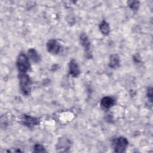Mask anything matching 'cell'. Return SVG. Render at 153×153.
I'll list each match as a JSON object with an SVG mask.
<instances>
[{
    "label": "cell",
    "mask_w": 153,
    "mask_h": 153,
    "mask_svg": "<svg viewBox=\"0 0 153 153\" xmlns=\"http://www.w3.org/2000/svg\"><path fill=\"white\" fill-rule=\"evenodd\" d=\"M17 67L20 73H26L30 68V64L26 55L21 53L19 55L17 59Z\"/></svg>",
    "instance_id": "cell-2"
},
{
    "label": "cell",
    "mask_w": 153,
    "mask_h": 153,
    "mask_svg": "<svg viewBox=\"0 0 153 153\" xmlns=\"http://www.w3.org/2000/svg\"><path fill=\"white\" fill-rule=\"evenodd\" d=\"M71 146V142L66 138L62 137L59 139L57 143L56 149L58 151H65L69 148Z\"/></svg>",
    "instance_id": "cell-7"
},
{
    "label": "cell",
    "mask_w": 153,
    "mask_h": 153,
    "mask_svg": "<svg viewBox=\"0 0 153 153\" xmlns=\"http://www.w3.org/2000/svg\"><path fill=\"white\" fill-rule=\"evenodd\" d=\"M47 51L53 54H57L59 53L60 46L59 43L55 39H50L47 43Z\"/></svg>",
    "instance_id": "cell-5"
},
{
    "label": "cell",
    "mask_w": 153,
    "mask_h": 153,
    "mask_svg": "<svg viewBox=\"0 0 153 153\" xmlns=\"http://www.w3.org/2000/svg\"><path fill=\"white\" fill-rule=\"evenodd\" d=\"M120 65V59L117 54H112L109 57V66L111 68L115 69Z\"/></svg>",
    "instance_id": "cell-10"
},
{
    "label": "cell",
    "mask_w": 153,
    "mask_h": 153,
    "mask_svg": "<svg viewBox=\"0 0 153 153\" xmlns=\"http://www.w3.org/2000/svg\"><path fill=\"white\" fill-rule=\"evenodd\" d=\"M114 151L116 152H123L125 151L127 145L128 140L126 137H120L113 140Z\"/></svg>",
    "instance_id": "cell-3"
},
{
    "label": "cell",
    "mask_w": 153,
    "mask_h": 153,
    "mask_svg": "<svg viewBox=\"0 0 153 153\" xmlns=\"http://www.w3.org/2000/svg\"><path fill=\"white\" fill-rule=\"evenodd\" d=\"M80 42L82 45L84 47L85 53H87V56L89 57H91V53H90V42L88 40V38L87 36L84 33H82L80 35Z\"/></svg>",
    "instance_id": "cell-6"
},
{
    "label": "cell",
    "mask_w": 153,
    "mask_h": 153,
    "mask_svg": "<svg viewBox=\"0 0 153 153\" xmlns=\"http://www.w3.org/2000/svg\"><path fill=\"white\" fill-rule=\"evenodd\" d=\"M115 103V100L111 97H104L100 100V105L104 108H109L114 106Z\"/></svg>",
    "instance_id": "cell-9"
},
{
    "label": "cell",
    "mask_w": 153,
    "mask_h": 153,
    "mask_svg": "<svg viewBox=\"0 0 153 153\" xmlns=\"http://www.w3.org/2000/svg\"><path fill=\"white\" fill-rule=\"evenodd\" d=\"M99 28H100V30L101 31V32L105 35H108L110 32L109 25L108 23V22L105 20H103L100 23V24L99 25Z\"/></svg>",
    "instance_id": "cell-11"
},
{
    "label": "cell",
    "mask_w": 153,
    "mask_h": 153,
    "mask_svg": "<svg viewBox=\"0 0 153 153\" xmlns=\"http://www.w3.org/2000/svg\"><path fill=\"white\" fill-rule=\"evenodd\" d=\"M69 74L74 77H77L80 74L79 66L74 59H72L69 63Z\"/></svg>",
    "instance_id": "cell-8"
},
{
    "label": "cell",
    "mask_w": 153,
    "mask_h": 153,
    "mask_svg": "<svg viewBox=\"0 0 153 153\" xmlns=\"http://www.w3.org/2000/svg\"><path fill=\"white\" fill-rule=\"evenodd\" d=\"M34 152H46L43 146L40 144H36L34 146Z\"/></svg>",
    "instance_id": "cell-14"
},
{
    "label": "cell",
    "mask_w": 153,
    "mask_h": 153,
    "mask_svg": "<svg viewBox=\"0 0 153 153\" xmlns=\"http://www.w3.org/2000/svg\"><path fill=\"white\" fill-rule=\"evenodd\" d=\"M22 122L24 126L27 127L28 128H32L39 124V120L37 118L24 115L22 119Z\"/></svg>",
    "instance_id": "cell-4"
},
{
    "label": "cell",
    "mask_w": 153,
    "mask_h": 153,
    "mask_svg": "<svg viewBox=\"0 0 153 153\" xmlns=\"http://www.w3.org/2000/svg\"><path fill=\"white\" fill-rule=\"evenodd\" d=\"M21 91L25 95H29L31 90V81L26 73H20L19 75Z\"/></svg>",
    "instance_id": "cell-1"
},
{
    "label": "cell",
    "mask_w": 153,
    "mask_h": 153,
    "mask_svg": "<svg viewBox=\"0 0 153 153\" xmlns=\"http://www.w3.org/2000/svg\"><path fill=\"white\" fill-rule=\"evenodd\" d=\"M147 96H148L149 100L151 102H152V87L148 88V91H147Z\"/></svg>",
    "instance_id": "cell-15"
},
{
    "label": "cell",
    "mask_w": 153,
    "mask_h": 153,
    "mask_svg": "<svg viewBox=\"0 0 153 153\" xmlns=\"http://www.w3.org/2000/svg\"><path fill=\"white\" fill-rule=\"evenodd\" d=\"M130 8L133 10H137L139 6V2L137 1H130L127 2Z\"/></svg>",
    "instance_id": "cell-13"
},
{
    "label": "cell",
    "mask_w": 153,
    "mask_h": 153,
    "mask_svg": "<svg viewBox=\"0 0 153 153\" xmlns=\"http://www.w3.org/2000/svg\"><path fill=\"white\" fill-rule=\"evenodd\" d=\"M28 56L29 58L34 62H39L40 60V57L35 49L30 48L28 50Z\"/></svg>",
    "instance_id": "cell-12"
}]
</instances>
